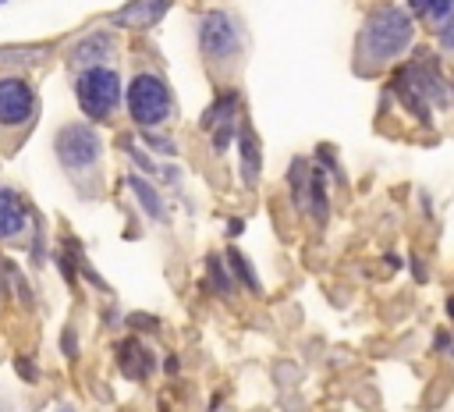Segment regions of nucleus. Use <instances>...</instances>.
Returning a JSON list of instances; mask_svg holds the SVG:
<instances>
[{
  "label": "nucleus",
  "instance_id": "1",
  "mask_svg": "<svg viewBox=\"0 0 454 412\" xmlns=\"http://www.w3.org/2000/svg\"><path fill=\"white\" fill-rule=\"evenodd\" d=\"M411 46H415V18L408 14V7L387 4V7H376L362 21V32L355 43V60L362 71L365 67L376 71V67H390L394 60H401Z\"/></svg>",
  "mask_w": 454,
  "mask_h": 412
},
{
  "label": "nucleus",
  "instance_id": "2",
  "mask_svg": "<svg viewBox=\"0 0 454 412\" xmlns=\"http://www.w3.org/2000/svg\"><path fill=\"white\" fill-rule=\"evenodd\" d=\"M124 110L138 131H156L174 117V92L163 75L135 71L124 85Z\"/></svg>",
  "mask_w": 454,
  "mask_h": 412
},
{
  "label": "nucleus",
  "instance_id": "3",
  "mask_svg": "<svg viewBox=\"0 0 454 412\" xmlns=\"http://www.w3.org/2000/svg\"><path fill=\"white\" fill-rule=\"evenodd\" d=\"M74 103L92 124H110L114 114L124 107V82L117 67H85L74 75Z\"/></svg>",
  "mask_w": 454,
  "mask_h": 412
},
{
  "label": "nucleus",
  "instance_id": "4",
  "mask_svg": "<svg viewBox=\"0 0 454 412\" xmlns=\"http://www.w3.org/2000/svg\"><path fill=\"white\" fill-rule=\"evenodd\" d=\"M53 153L67 174H89L103 160V135L92 121H71V124L57 128Z\"/></svg>",
  "mask_w": 454,
  "mask_h": 412
},
{
  "label": "nucleus",
  "instance_id": "5",
  "mask_svg": "<svg viewBox=\"0 0 454 412\" xmlns=\"http://www.w3.org/2000/svg\"><path fill=\"white\" fill-rule=\"evenodd\" d=\"M287 188H291V202L298 206L301 217H309L316 227L326 224L330 217V192H326V170L316 160H291L287 170Z\"/></svg>",
  "mask_w": 454,
  "mask_h": 412
},
{
  "label": "nucleus",
  "instance_id": "6",
  "mask_svg": "<svg viewBox=\"0 0 454 412\" xmlns=\"http://www.w3.org/2000/svg\"><path fill=\"white\" fill-rule=\"evenodd\" d=\"M199 53L213 67H227L245 53V32L234 14L227 11H206L199 18Z\"/></svg>",
  "mask_w": 454,
  "mask_h": 412
},
{
  "label": "nucleus",
  "instance_id": "7",
  "mask_svg": "<svg viewBox=\"0 0 454 412\" xmlns=\"http://www.w3.org/2000/svg\"><path fill=\"white\" fill-rule=\"evenodd\" d=\"M404 75H408V82L422 92V99L429 103V107H440V110H450L454 107V85H450V78L443 75V64L433 57V53H419L411 64H404L401 67Z\"/></svg>",
  "mask_w": 454,
  "mask_h": 412
},
{
  "label": "nucleus",
  "instance_id": "8",
  "mask_svg": "<svg viewBox=\"0 0 454 412\" xmlns=\"http://www.w3.org/2000/svg\"><path fill=\"white\" fill-rule=\"evenodd\" d=\"M39 110L35 85L21 75H0V128H25Z\"/></svg>",
  "mask_w": 454,
  "mask_h": 412
},
{
  "label": "nucleus",
  "instance_id": "9",
  "mask_svg": "<svg viewBox=\"0 0 454 412\" xmlns=\"http://www.w3.org/2000/svg\"><path fill=\"white\" fill-rule=\"evenodd\" d=\"M114 53H117L114 32L96 28V32H85V36H78V39L71 43V50H67V67H71L74 75L85 71V67H103V64L114 60Z\"/></svg>",
  "mask_w": 454,
  "mask_h": 412
},
{
  "label": "nucleus",
  "instance_id": "10",
  "mask_svg": "<svg viewBox=\"0 0 454 412\" xmlns=\"http://www.w3.org/2000/svg\"><path fill=\"white\" fill-rule=\"evenodd\" d=\"M28 224H32V206L25 202V195L11 185H0V242L21 238Z\"/></svg>",
  "mask_w": 454,
  "mask_h": 412
},
{
  "label": "nucleus",
  "instance_id": "11",
  "mask_svg": "<svg viewBox=\"0 0 454 412\" xmlns=\"http://www.w3.org/2000/svg\"><path fill=\"white\" fill-rule=\"evenodd\" d=\"M170 4L174 0H128L121 11L110 14V25L114 28H131V32H145L170 11Z\"/></svg>",
  "mask_w": 454,
  "mask_h": 412
},
{
  "label": "nucleus",
  "instance_id": "12",
  "mask_svg": "<svg viewBox=\"0 0 454 412\" xmlns=\"http://www.w3.org/2000/svg\"><path fill=\"white\" fill-rule=\"evenodd\" d=\"M124 185H128V192L135 195V202H138V210L149 217V220H156V224H167V217H170V210H167V202H163V195H160V188L145 178V174H138V170H131L128 178H124Z\"/></svg>",
  "mask_w": 454,
  "mask_h": 412
},
{
  "label": "nucleus",
  "instance_id": "13",
  "mask_svg": "<svg viewBox=\"0 0 454 412\" xmlns=\"http://www.w3.org/2000/svg\"><path fill=\"white\" fill-rule=\"evenodd\" d=\"M238 167H241V185L245 188H255L259 185V174H262V149H259V135L248 128V124H241V131H238Z\"/></svg>",
  "mask_w": 454,
  "mask_h": 412
},
{
  "label": "nucleus",
  "instance_id": "14",
  "mask_svg": "<svg viewBox=\"0 0 454 412\" xmlns=\"http://www.w3.org/2000/svg\"><path fill=\"white\" fill-rule=\"evenodd\" d=\"M117 366H121L124 376H131V380H145V376L153 373L156 359H153V352L145 348V341L128 337V341L117 345Z\"/></svg>",
  "mask_w": 454,
  "mask_h": 412
},
{
  "label": "nucleus",
  "instance_id": "15",
  "mask_svg": "<svg viewBox=\"0 0 454 412\" xmlns=\"http://www.w3.org/2000/svg\"><path fill=\"white\" fill-rule=\"evenodd\" d=\"M387 92H390V96H394V99H397V103H401L415 121H422V124H429V121H433V107L422 99V92L408 82V75H404V71H397V75L390 78V89H387Z\"/></svg>",
  "mask_w": 454,
  "mask_h": 412
},
{
  "label": "nucleus",
  "instance_id": "16",
  "mask_svg": "<svg viewBox=\"0 0 454 412\" xmlns=\"http://www.w3.org/2000/svg\"><path fill=\"white\" fill-rule=\"evenodd\" d=\"M231 117H241V92H238V89H220V92H216V99H213V103L202 110L199 128L209 135L216 124L231 121Z\"/></svg>",
  "mask_w": 454,
  "mask_h": 412
},
{
  "label": "nucleus",
  "instance_id": "17",
  "mask_svg": "<svg viewBox=\"0 0 454 412\" xmlns=\"http://www.w3.org/2000/svg\"><path fill=\"white\" fill-rule=\"evenodd\" d=\"M206 277H209V288L220 298H234L238 284H234V273H231V266H227L223 256H206Z\"/></svg>",
  "mask_w": 454,
  "mask_h": 412
},
{
  "label": "nucleus",
  "instance_id": "18",
  "mask_svg": "<svg viewBox=\"0 0 454 412\" xmlns=\"http://www.w3.org/2000/svg\"><path fill=\"white\" fill-rule=\"evenodd\" d=\"M404 7L415 21H436L440 25L454 11V0H404Z\"/></svg>",
  "mask_w": 454,
  "mask_h": 412
},
{
  "label": "nucleus",
  "instance_id": "19",
  "mask_svg": "<svg viewBox=\"0 0 454 412\" xmlns=\"http://www.w3.org/2000/svg\"><path fill=\"white\" fill-rule=\"evenodd\" d=\"M223 259H227L231 273H234V277H238V281H241V284H245V288H248L252 295H259V291H262V288H259V277H255V270H252V263H248V259H245L241 252L227 249V252H223Z\"/></svg>",
  "mask_w": 454,
  "mask_h": 412
},
{
  "label": "nucleus",
  "instance_id": "20",
  "mask_svg": "<svg viewBox=\"0 0 454 412\" xmlns=\"http://www.w3.org/2000/svg\"><path fill=\"white\" fill-rule=\"evenodd\" d=\"M138 135H142V142H145L153 153H160V156H177V142L167 139L160 128H156V131H138Z\"/></svg>",
  "mask_w": 454,
  "mask_h": 412
},
{
  "label": "nucleus",
  "instance_id": "21",
  "mask_svg": "<svg viewBox=\"0 0 454 412\" xmlns=\"http://www.w3.org/2000/svg\"><path fill=\"white\" fill-rule=\"evenodd\" d=\"M436 43H440V50H443L447 57H454V11L440 21V28H436Z\"/></svg>",
  "mask_w": 454,
  "mask_h": 412
},
{
  "label": "nucleus",
  "instance_id": "22",
  "mask_svg": "<svg viewBox=\"0 0 454 412\" xmlns=\"http://www.w3.org/2000/svg\"><path fill=\"white\" fill-rule=\"evenodd\" d=\"M124 153H128V156H131V160H135V167H138V170H142V174H145V178H149V174H156V170H160V167H156V163H153V160H149V156H145V153H142V149H138V146H135V142H124Z\"/></svg>",
  "mask_w": 454,
  "mask_h": 412
},
{
  "label": "nucleus",
  "instance_id": "23",
  "mask_svg": "<svg viewBox=\"0 0 454 412\" xmlns=\"http://www.w3.org/2000/svg\"><path fill=\"white\" fill-rule=\"evenodd\" d=\"M14 369L21 373V380H28V384H35L39 380V373H35V362L32 359H14Z\"/></svg>",
  "mask_w": 454,
  "mask_h": 412
},
{
  "label": "nucleus",
  "instance_id": "24",
  "mask_svg": "<svg viewBox=\"0 0 454 412\" xmlns=\"http://www.w3.org/2000/svg\"><path fill=\"white\" fill-rule=\"evenodd\" d=\"M128 323H131V327H138V330H142V327H145V330H156V327H160V323H156L153 316H142V313H135V316H128Z\"/></svg>",
  "mask_w": 454,
  "mask_h": 412
},
{
  "label": "nucleus",
  "instance_id": "25",
  "mask_svg": "<svg viewBox=\"0 0 454 412\" xmlns=\"http://www.w3.org/2000/svg\"><path fill=\"white\" fill-rule=\"evenodd\" d=\"M74 345H78V341H74V330H64V355H67V359H74V355H78V348H74Z\"/></svg>",
  "mask_w": 454,
  "mask_h": 412
},
{
  "label": "nucleus",
  "instance_id": "26",
  "mask_svg": "<svg viewBox=\"0 0 454 412\" xmlns=\"http://www.w3.org/2000/svg\"><path fill=\"white\" fill-rule=\"evenodd\" d=\"M241 231H245V220H238V217H231V220H227V238H238Z\"/></svg>",
  "mask_w": 454,
  "mask_h": 412
},
{
  "label": "nucleus",
  "instance_id": "27",
  "mask_svg": "<svg viewBox=\"0 0 454 412\" xmlns=\"http://www.w3.org/2000/svg\"><path fill=\"white\" fill-rule=\"evenodd\" d=\"M447 316L454 320V298H447Z\"/></svg>",
  "mask_w": 454,
  "mask_h": 412
},
{
  "label": "nucleus",
  "instance_id": "28",
  "mask_svg": "<svg viewBox=\"0 0 454 412\" xmlns=\"http://www.w3.org/2000/svg\"><path fill=\"white\" fill-rule=\"evenodd\" d=\"M4 4H7V0H0V7H4Z\"/></svg>",
  "mask_w": 454,
  "mask_h": 412
}]
</instances>
